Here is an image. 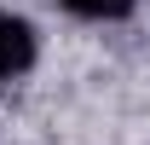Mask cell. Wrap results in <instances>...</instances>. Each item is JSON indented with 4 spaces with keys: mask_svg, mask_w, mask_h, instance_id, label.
Segmentation results:
<instances>
[{
    "mask_svg": "<svg viewBox=\"0 0 150 145\" xmlns=\"http://www.w3.org/2000/svg\"><path fill=\"white\" fill-rule=\"evenodd\" d=\"M29 58H35V35H29V23L0 12V81L23 75V70H29Z\"/></svg>",
    "mask_w": 150,
    "mask_h": 145,
    "instance_id": "1",
    "label": "cell"
},
{
    "mask_svg": "<svg viewBox=\"0 0 150 145\" xmlns=\"http://www.w3.org/2000/svg\"><path fill=\"white\" fill-rule=\"evenodd\" d=\"M69 12H81V18H121L133 0H64Z\"/></svg>",
    "mask_w": 150,
    "mask_h": 145,
    "instance_id": "2",
    "label": "cell"
}]
</instances>
